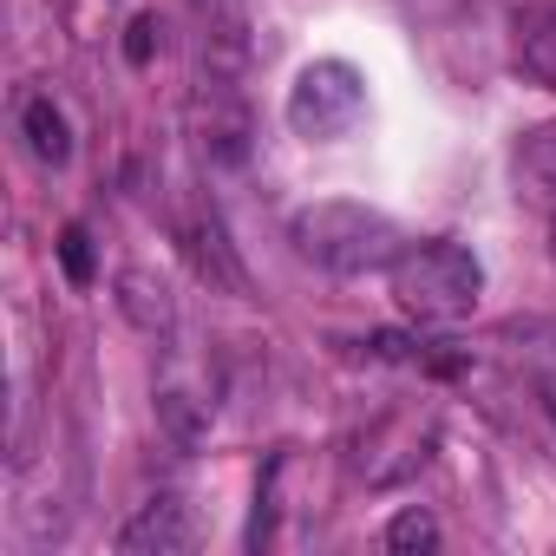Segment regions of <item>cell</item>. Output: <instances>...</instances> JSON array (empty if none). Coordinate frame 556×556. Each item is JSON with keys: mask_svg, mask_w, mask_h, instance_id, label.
Returning a JSON list of instances; mask_svg holds the SVG:
<instances>
[{"mask_svg": "<svg viewBox=\"0 0 556 556\" xmlns=\"http://www.w3.org/2000/svg\"><path fill=\"white\" fill-rule=\"evenodd\" d=\"M295 249L328 268V275H367V268H393L400 262V223L387 210H367L354 197H328V203H308L295 223H289Z\"/></svg>", "mask_w": 556, "mask_h": 556, "instance_id": "cell-1", "label": "cell"}, {"mask_svg": "<svg viewBox=\"0 0 556 556\" xmlns=\"http://www.w3.org/2000/svg\"><path fill=\"white\" fill-rule=\"evenodd\" d=\"M484 295V268L465 242H419L393 262V302L419 328H458Z\"/></svg>", "mask_w": 556, "mask_h": 556, "instance_id": "cell-2", "label": "cell"}, {"mask_svg": "<svg viewBox=\"0 0 556 556\" xmlns=\"http://www.w3.org/2000/svg\"><path fill=\"white\" fill-rule=\"evenodd\" d=\"M367 118V79L348 60H315L289 86V131L308 144H341Z\"/></svg>", "mask_w": 556, "mask_h": 556, "instance_id": "cell-3", "label": "cell"}, {"mask_svg": "<svg viewBox=\"0 0 556 556\" xmlns=\"http://www.w3.org/2000/svg\"><path fill=\"white\" fill-rule=\"evenodd\" d=\"M190 131H197V144H203L210 164H242L249 157L255 118H249V99L236 92V79L203 73V86L190 92Z\"/></svg>", "mask_w": 556, "mask_h": 556, "instance_id": "cell-4", "label": "cell"}, {"mask_svg": "<svg viewBox=\"0 0 556 556\" xmlns=\"http://www.w3.org/2000/svg\"><path fill=\"white\" fill-rule=\"evenodd\" d=\"M190 14L203 27V66L223 73V79H242L249 73V53H255L249 8H242V0H190Z\"/></svg>", "mask_w": 556, "mask_h": 556, "instance_id": "cell-5", "label": "cell"}, {"mask_svg": "<svg viewBox=\"0 0 556 556\" xmlns=\"http://www.w3.org/2000/svg\"><path fill=\"white\" fill-rule=\"evenodd\" d=\"M118 549L125 556H184L197 549V517L184 497H151L125 530H118Z\"/></svg>", "mask_w": 556, "mask_h": 556, "instance_id": "cell-6", "label": "cell"}, {"mask_svg": "<svg viewBox=\"0 0 556 556\" xmlns=\"http://www.w3.org/2000/svg\"><path fill=\"white\" fill-rule=\"evenodd\" d=\"M510 184H517V203L523 210H549L556 216V118L549 125H530L510 151Z\"/></svg>", "mask_w": 556, "mask_h": 556, "instance_id": "cell-7", "label": "cell"}, {"mask_svg": "<svg viewBox=\"0 0 556 556\" xmlns=\"http://www.w3.org/2000/svg\"><path fill=\"white\" fill-rule=\"evenodd\" d=\"M118 315L138 334H170V321H177V308H170V295H164V282L151 268H125L118 275Z\"/></svg>", "mask_w": 556, "mask_h": 556, "instance_id": "cell-8", "label": "cell"}, {"mask_svg": "<svg viewBox=\"0 0 556 556\" xmlns=\"http://www.w3.org/2000/svg\"><path fill=\"white\" fill-rule=\"evenodd\" d=\"M190 255H197V268L210 275V282H216V289H229V295H249V275H242V262L229 255V236H223V223H216V210L190 223Z\"/></svg>", "mask_w": 556, "mask_h": 556, "instance_id": "cell-9", "label": "cell"}, {"mask_svg": "<svg viewBox=\"0 0 556 556\" xmlns=\"http://www.w3.org/2000/svg\"><path fill=\"white\" fill-rule=\"evenodd\" d=\"M517 66H523V79H536L543 92H556V14L549 8L517 14Z\"/></svg>", "mask_w": 556, "mask_h": 556, "instance_id": "cell-10", "label": "cell"}, {"mask_svg": "<svg viewBox=\"0 0 556 556\" xmlns=\"http://www.w3.org/2000/svg\"><path fill=\"white\" fill-rule=\"evenodd\" d=\"M21 131H27V151L40 157V164H66L73 157V125H66V112L53 105V99H27L21 105Z\"/></svg>", "mask_w": 556, "mask_h": 556, "instance_id": "cell-11", "label": "cell"}, {"mask_svg": "<svg viewBox=\"0 0 556 556\" xmlns=\"http://www.w3.org/2000/svg\"><path fill=\"white\" fill-rule=\"evenodd\" d=\"M157 419H164V432L177 439V445H197L203 432H210V406L203 400H190V393H157Z\"/></svg>", "mask_w": 556, "mask_h": 556, "instance_id": "cell-12", "label": "cell"}, {"mask_svg": "<svg viewBox=\"0 0 556 556\" xmlns=\"http://www.w3.org/2000/svg\"><path fill=\"white\" fill-rule=\"evenodd\" d=\"M387 549H400V556H413V549H439V523H432V510L406 504V510L387 523Z\"/></svg>", "mask_w": 556, "mask_h": 556, "instance_id": "cell-13", "label": "cell"}, {"mask_svg": "<svg viewBox=\"0 0 556 556\" xmlns=\"http://www.w3.org/2000/svg\"><path fill=\"white\" fill-rule=\"evenodd\" d=\"M60 268H66V282H73V289H92L99 262H92V236H86V223H66V229H60Z\"/></svg>", "mask_w": 556, "mask_h": 556, "instance_id": "cell-14", "label": "cell"}, {"mask_svg": "<svg viewBox=\"0 0 556 556\" xmlns=\"http://www.w3.org/2000/svg\"><path fill=\"white\" fill-rule=\"evenodd\" d=\"M151 53H157V21L138 14V21L125 27V60H131V66H151Z\"/></svg>", "mask_w": 556, "mask_h": 556, "instance_id": "cell-15", "label": "cell"}, {"mask_svg": "<svg viewBox=\"0 0 556 556\" xmlns=\"http://www.w3.org/2000/svg\"><path fill=\"white\" fill-rule=\"evenodd\" d=\"M549 255H556V229H549Z\"/></svg>", "mask_w": 556, "mask_h": 556, "instance_id": "cell-16", "label": "cell"}]
</instances>
